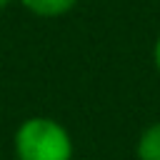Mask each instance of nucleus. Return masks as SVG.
I'll return each mask as SVG.
<instances>
[{"label":"nucleus","instance_id":"obj_1","mask_svg":"<svg viewBox=\"0 0 160 160\" xmlns=\"http://www.w3.org/2000/svg\"><path fill=\"white\" fill-rule=\"evenodd\" d=\"M12 150L18 160H72V138L55 118L32 115L18 125Z\"/></svg>","mask_w":160,"mask_h":160},{"label":"nucleus","instance_id":"obj_3","mask_svg":"<svg viewBox=\"0 0 160 160\" xmlns=\"http://www.w3.org/2000/svg\"><path fill=\"white\" fill-rule=\"evenodd\" d=\"M135 155L138 160H160V120L150 122L140 132L135 142Z\"/></svg>","mask_w":160,"mask_h":160},{"label":"nucleus","instance_id":"obj_4","mask_svg":"<svg viewBox=\"0 0 160 160\" xmlns=\"http://www.w3.org/2000/svg\"><path fill=\"white\" fill-rule=\"evenodd\" d=\"M152 65H155V70L160 75V32H158V38L152 42Z\"/></svg>","mask_w":160,"mask_h":160},{"label":"nucleus","instance_id":"obj_2","mask_svg":"<svg viewBox=\"0 0 160 160\" xmlns=\"http://www.w3.org/2000/svg\"><path fill=\"white\" fill-rule=\"evenodd\" d=\"M18 2L40 20H58L68 12H72L78 5V0H18Z\"/></svg>","mask_w":160,"mask_h":160},{"label":"nucleus","instance_id":"obj_5","mask_svg":"<svg viewBox=\"0 0 160 160\" xmlns=\"http://www.w3.org/2000/svg\"><path fill=\"white\" fill-rule=\"evenodd\" d=\"M15 0H0V10H5V8H10Z\"/></svg>","mask_w":160,"mask_h":160}]
</instances>
